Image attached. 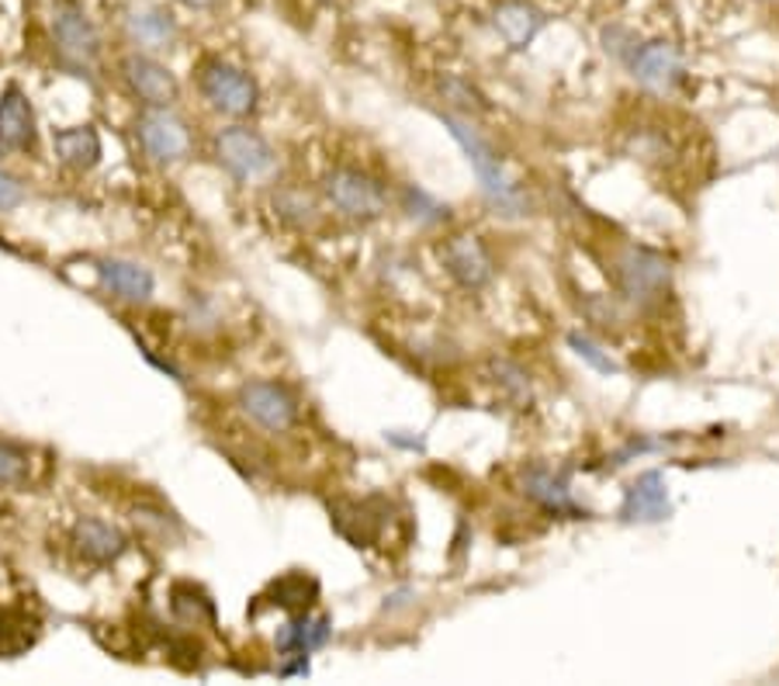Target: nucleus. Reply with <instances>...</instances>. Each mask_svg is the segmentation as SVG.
<instances>
[{
	"label": "nucleus",
	"instance_id": "obj_29",
	"mask_svg": "<svg viewBox=\"0 0 779 686\" xmlns=\"http://www.w3.org/2000/svg\"><path fill=\"white\" fill-rule=\"evenodd\" d=\"M603 42H607V52L623 56V59H628V56L634 52V46H638V39L631 36L628 28H607V31H603Z\"/></svg>",
	"mask_w": 779,
	"mask_h": 686
},
{
	"label": "nucleus",
	"instance_id": "obj_18",
	"mask_svg": "<svg viewBox=\"0 0 779 686\" xmlns=\"http://www.w3.org/2000/svg\"><path fill=\"white\" fill-rule=\"evenodd\" d=\"M0 143L11 149H31L36 143V111L14 84L0 94Z\"/></svg>",
	"mask_w": 779,
	"mask_h": 686
},
{
	"label": "nucleus",
	"instance_id": "obj_27",
	"mask_svg": "<svg viewBox=\"0 0 779 686\" xmlns=\"http://www.w3.org/2000/svg\"><path fill=\"white\" fill-rule=\"evenodd\" d=\"M174 610H177L184 620H191L195 628H198V614H201L205 620H211V617H215L211 600L205 597V592L191 589V586H177V589H174Z\"/></svg>",
	"mask_w": 779,
	"mask_h": 686
},
{
	"label": "nucleus",
	"instance_id": "obj_3",
	"mask_svg": "<svg viewBox=\"0 0 779 686\" xmlns=\"http://www.w3.org/2000/svg\"><path fill=\"white\" fill-rule=\"evenodd\" d=\"M198 90L208 101V108H215L218 115L229 118H246L257 111L260 90L257 80L246 70L233 67L226 59H205L198 67Z\"/></svg>",
	"mask_w": 779,
	"mask_h": 686
},
{
	"label": "nucleus",
	"instance_id": "obj_11",
	"mask_svg": "<svg viewBox=\"0 0 779 686\" xmlns=\"http://www.w3.org/2000/svg\"><path fill=\"white\" fill-rule=\"evenodd\" d=\"M121 80L129 84V90L149 108H170L180 94L177 77L164 67V62H156L152 56H142V52H132V56L121 59Z\"/></svg>",
	"mask_w": 779,
	"mask_h": 686
},
{
	"label": "nucleus",
	"instance_id": "obj_12",
	"mask_svg": "<svg viewBox=\"0 0 779 686\" xmlns=\"http://www.w3.org/2000/svg\"><path fill=\"white\" fill-rule=\"evenodd\" d=\"M441 261H444L447 274L467 292H482L492 281V257H489V249L482 246V239L472 236V233L451 236L441 246Z\"/></svg>",
	"mask_w": 779,
	"mask_h": 686
},
{
	"label": "nucleus",
	"instance_id": "obj_23",
	"mask_svg": "<svg viewBox=\"0 0 779 686\" xmlns=\"http://www.w3.org/2000/svg\"><path fill=\"white\" fill-rule=\"evenodd\" d=\"M402 208L410 212L416 223H423V226H436V223H444V218H447V205L430 198L423 187H416V184L402 187Z\"/></svg>",
	"mask_w": 779,
	"mask_h": 686
},
{
	"label": "nucleus",
	"instance_id": "obj_1",
	"mask_svg": "<svg viewBox=\"0 0 779 686\" xmlns=\"http://www.w3.org/2000/svg\"><path fill=\"white\" fill-rule=\"evenodd\" d=\"M444 129L451 133V139L464 149V160L472 164L482 195L489 198V205L503 215H523L526 212V195L523 187L516 184V177L503 167L499 153L492 149V143L475 129L472 121L454 115V111H441Z\"/></svg>",
	"mask_w": 779,
	"mask_h": 686
},
{
	"label": "nucleus",
	"instance_id": "obj_30",
	"mask_svg": "<svg viewBox=\"0 0 779 686\" xmlns=\"http://www.w3.org/2000/svg\"><path fill=\"white\" fill-rule=\"evenodd\" d=\"M21 198H24L21 184H18L11 174H4V170H0V212H11V208H18V205H21Z\"/></svg>",
	"mask_w": 779,
	"mask_h": 686
},
{
	"label": "nucleus",
	"instance_id": "obj_14",
	"mask_svg": "<svg viewBox=\"0 0 779 686\" xmlns=\"http://www.w3.org/2000/svg\"><path fill=\"white\" fill-rule=\"evenodd\" d=\"M544 24H548V14L534 4V0H499V4L492 8L495 36L516 52L534 42Z\"/></svg>",
	"mask_w": 779,
	"mask_h": 686
},
{
	"label": "nucleus",
	"instance_id": "obj_20",
	"mask_svg": "<svg viewBox=\"0 0 779 686\" xmlns=\"http://www.w3.org/2000/svg\"><path fill=\"white\" fill-rule=\"evenodd\" d=\"M101 274V285L115 295V298H125V302H146L156 288V281L146 267L132 264V261H105L98 267Z\"/></svg>",
	"mask_w": 779,
	"mask_h": 686
},
{
	"label": "nucleus",
	"instance_id": "obj_4",
	"mask_svg": "<svg viewBox=\"0 0 779 686\" xmlns=\"http://www.w3.org/2000/svg\"><path fill=\"white\" fill-rule=\"evenodd\" d=\"M215 160L236 180H260L277 167L270 143L246 125H229L215 136Z\"/></svg>",
	"mask_w": 779,
	"mask_h": 686
},
{
	"label": "nucleus",
	"instance_id": "obj_10",
	"mask_svg": "<svg viewBox=\"0 0 779 686\" xmlns=\"http://www.w3.org/2000/svg\"><path fill=\"white\" fill-rule=\"evenodd\" d=\"M520 489H523V496L530 499V503H538L551 517H569V520L589 517V510L575 503V496L569 489V479L561 476V472H554V468L541 464V461L523 468V472H520Z\"/></svg>",
	"mask_w": 779,
	"mask_h": 686
},
{
	"label": "nucleus",
	"instance_id": "obj_19",
	"mask_svg": "<svg viewBox=\"0 0 779 686\" xmlns=\"http://www.w3.org/2000/svg\"><path fill=\"white\" fill-rule=\"evenodd\" d=\"M52 153L62 167L70 170H93L101 160V136L93 125H73V129L52 133Z\"/></svg>",
	"mask_w": 779,
	"mask_h": 686
},
{
	"label": "nucleus",
	"instance_id": "obj_5",
	"mask_svg": "<svg viewBox=\"0 0 779 686\" xmlns=\"http://www.w3.org/2000/svg\"><path fill=\"white\" fill-rule=\"evenodd\" d=\"M323 192L333 208L351 218H378L388 205L385 187L357 167H333L323 180Z\"/></svg>",
	"mask_w": 779,
	"mask_h": 686
},
{
	"label": "nucleus",
	"instance_id": "obj_26",
	"mask_svg": "<svg viewBox=\"0 0 779 686\" xmlns=\"http://www.w3.org/2000/svg\"><path fill=\"white\" fill-rule=\"evenodd\" d=\"M569 347H572L592 371H600V374H617V371H620V364L600 347V343L589 340V336H582V333H572V336H569Z\"/></svg>",
	"mask_w": 779,
	"mask_h": 686
},
{
	"label": "nucleus",
	"instance_id": "obj_24",
	"mask_svg": "<svg viewBox=\"0 0 779 686\" xmlns=\"http://www.w3.org/2000/svg\"><path fill=\"white\" fill-rule=\"evenodd\" d=\"M441 94L444 98L451 101V105H457L464 115H479V111H489V101H485V94L475 87V84H467L464 77H444L441 80Z\"/></svg>",
	"mask_w": 779,
	"mask_h": 686
},
{
	"label": "nucleus",
	"instance_id": "obj_9",
	"mask_svg": "<svg viewBox=\"0 0 779 686\" xmlns=\"http://www.w3.org/2000/svg\"><path fill=\"white\" fill-rule=\"evenodd\" d=\"M49 28H52V39H56L59 52L67 59H73V62H80V67H87V62H93L101 56L98 28H93V21L83 14V8L77 4V0H56Z\"/></svg>",
	"mask_w": 779,
	"mask_h": 686
},
{
	"label": "nucleus",
	"instance_id": "obj_13",
	"mask_svg": "<svg viewBox=\"0 0 779 686\" xmlns=\"http://www.w3.org/2000/svg\"><path fill=\"white\" fill-rule=\"evenodd\" d=\"M672 513V499L662 472H641L628 489H623L620 520L628 523H659Z\"/></svg>",
	"mask_w": 779,
	"mask_h": 686
},
{
	"label": "nucleus",
	"instance_id": "obj_8",
	"mask_svg": "<svg viewBox=\"0 0 779 686\" xmlns=\"http://www.w3.org/2000/svg\"><path fill=\"white\" fill-rule=\"evenodd\" d=\"M236 402H239L243 416L267 433H288L298 420L295 395L277 382H246L239 389Z\"/></svg>",
	"mask_w": 779,
	"mask_h": 686
},
{
	"label": "nucleus",
	"instance_id": "obj_15",
	"mask_svg": "<svg viewBox=\"0 0 779 686\" xmlns=\"http://www.w3.org/2000/svg\"><path fill=\"white\" fill-rule=\"evenodd\" d=\"M121 24H125V36H129L139 49H149V52L170 49L180 36L177 18L160 4H132L129 11H125Z\"/></svg>",
	"mask_w": 779,
	"mask_h": 686
},
{
	"label": "nucleus",
	"instance_id": "obj_2",
	"mask_svg": "<svg viewBox=\"0 0 779 686\" xmlns=\"http://www.w3.org/2000/svg\"><path fill=\"white\" fill-rule=\"evenodd\" d=\"M613 277L620 295L638 308H651L665 302L672 288V264L651 246L623 243L613 257Z\"/></svg>",
	"mask_w": 779,
	"mask_h": 686
},
{
	"label": "nucleus",
	"instance_id": "obj_21",
	"mask_svg": "<svg viewBox=\"0 0 779 686\" xmlns=\"http://www.w3.org/2000/svg\"><path fill=\"white\" fill-rule=\"evenodd\" d=\"M316 592H319V586H316V579H308V576H302V572H292V576H285V579H277L274 586H270V604L274 607H285V610H308L312 607V600H316Z\"/></svg>",
	"mask_w": 779,
	"mask_h": 686
},
{
	"label": "nucleus",
	"instance_id": "obj_7",
	"mask_svg": "<svg viewBox=\"0 0 779 686\" xmlns=\"http://www.w3.org/2000/svg\"><path fill=\"white\" fill-rule=\"evenodd\" d=\"M136 136L146 156L156 164H180L184 156L191 153V129H187V121L174 115L170 108L142 111L136 121Z\"/></svg>",
	"mask_w": 779,
	"mask_h": 686
},
{
	"label": "nucleus",
	"instance_id": "obj_28",
	"mask_svg": "<svg viewBox=\"0 0 779 686\" xmlns=\"http://www.w3.org/2000/svg\"><path fill=\"white\" fill-rule=\"evenodd\" d=\"M28 476V451L11 444V441H0V482H24Z\"/></svg>",
	"mask_w": 779,
	"mask_h": 686
},
{
	"label": "nucleus",
	"instance_id": "obj_31",
	"mask_svg": "<svg viewBox=\"0 0 779 686\" xmlns=\"http://www.w3.org/2000/svg\"><path fill=\"white\" fill-rule=\"evenodd\" d=\"M177 4H184V8H191V11H208L215 0H177Z\"/></svg>",
	"mask_w": 779,
	"mask_h": 686
},
{
	"label": "nucleus",
	"instance_id": "obj_25",
	"mask_svg": "<svg viewBox=\"0 0 779 686\" xmlns=\"http://www.w3.org/2000/svg\"><path fill=\"white\" fill-rule=\"evenodd\" d=\"M492 371H495V382L503 385L506 399H513L516 405L530 402V382H526V374L513 361H492Z\"/></svg>",
	"mask_w": 779,
	"mask_h": 686
},
{
	"label": "nucleus",
	"instance_id": "obj_17",
	"mask_svg": "<svg viewBox=\"0 0 779 686\" xmlns=\"http://www.w3.org/2000/svg\"><path fill=\"white\" fill-rule=\"evenodd\" d=\"M329 638H333V620L326 614L298 610L288 624H280L274 641H277L280 655H312V651H319Z\"/></svg>",
	"mask_w": 779,
	"mask_h": 686
},
{
	"label": "nucleus",
	"instance_id": "obj_22",
	"mask_svg": "<svg viewBox=\"0 0 779 686\" xmlns=\"http://www.w3.org/2000/svg\"><path fill=\"white\" fill-rule=\"evenodd\" d=\"M274 208H277L280 218H285V223H292V226H298V229L312 226V223L319 218L316 202H312L305 192H298V187H285L280 195H274Z\"/></svg>",
	"mask_w": 779,
	"mask_h": 686
},
{
	"label": "nucleus",
	"instance_id": "obj_16",
	"mask_svg": "<svg viewBox=\"0 0 779 686\" xmlns=\"http://www.w3.org/2000/svg\"><path fill=\"white\" fill-rule=\"evenodd\" d=\"M70 541H73V551L83 561H93V566H111V561H118L125 555V548H129L121 530L98 520V517H80L73 523Z\"/></svg>",
	"mask_w": 779,
	"mask_h": 686
},
{
	"label": "nucleus",
	"instance_id": "obj_6",
	"mask_svg": "<svg viewBox=\"0 0 779 686\" xmlns=\"http://www.w3.org/2000/svg\"><path fill=\"white\" fill-rule=\"evenodd\" d=\"M628 62H631V74H634L638 87H644L648 94H654V98H669L686 77V59H682L679 46H672L665 39L638 42L634 52L628 56Z\"/></svg>",
	"mask_w": 779,
	"mask_h": 686
}]
</instances>
